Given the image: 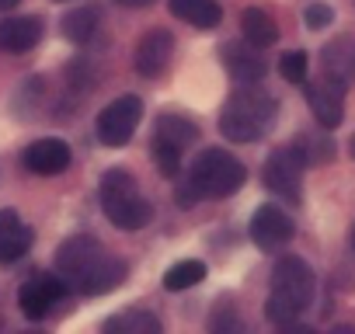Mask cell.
Returning <instances> with one entry per match:
<instances>
[{"mask_svg": "<svg viewBox=\"0 0 355 334\" xmlns=\"http://www.w3.org/2000/svg\"><path fill=\"white\" fill-rule=\"evenodd\" d=\"M125 272L129 265L119 254H112L98 237H87V234L63 240L56 251V275L63 279L67 289L84 292V296L112 292L115 285L125 282Z\"/></svg>", "mask_w": 355, "mask_h": 334, "instance_id": "cell-1", "label": "cell"}, {"mask_svg": "<svg viewBox=\"0 0 355 334\" xmlns=\"http://www.w3.org/2000/svg\"><path fill=\"white\" fill-rule=\"evenodd\" d=\"M244 178H248V171L234 153H227L220 146L202 150L189 167V182L178 188V206L189 209L199 199H227L244 185Z\"/></svg>", "mask_w": 355, "mask_h": 334, "instance_id": "cell-2", "label": "cell"}, {"mask_svg": "<svg viewBox=\"0 0 355 334\" xmlns=\"http://www.w3.org/2000/svg\"><path fill=\"white\" fill-rule=\"evenodd\" d=\"M313 289H317V279H313V268L289 254L275 265L272 272V289H268V303H265V317L275 324V327H293L306 306L313 303Z\"/></svg>", "mask_w": 355, "mask_h": 334, "instance_id": "cell-3", "label": "cell"}, {"mask_svg": "<svg viewBox=\"0 0 355 334\" xmlns=\"http://www.w3.org/2000/svg\"><path fill=\"white\" fill-rule=\"evenodd\" d=\"M275 108L279 105L268 91L258 84H241L220 112V132L234 143H258L275 122Z\"/></svg>", "mask_w": 355, "mask_h": 334, "instance_id": "cell-4", "label": "cell"}, {"mask_svg": "<svg viewBox=\"0 0 355 334\" xmlns=\"http://www.w3.org/2000/svg\"><path fill=\"white\" fill-rule=\"evenodd\" d=\"M98 195H101V209L105 216L112 220V227L132 234V230H143L150 220H153V206L139 195V185L129 171L122 167H112V171L101 175V185H98Z\"/></svg>", "mask_w": 355, "mask_h": 334, "instance_id": "cell-5", "label": "cell"}, {"mask_svg": "<svg viewBox=\"0 0 355 334\" xmlns=\"http://www.w3.org/2000/svg\"><path fill=\"white\" fill-rule=\"evenodd\" d=\"M199 139V129L192 118L185 115H160L153 125V160H157V171L164 178H174L182 171V157L185 150Z\"/></svg>", "mask_w": 355, "mask_h": 334, "instance_id": "cell-6", "label": "cell"}, {"mask_svg": "<svg viewBox=\"0 0 355 334\" xmlns=\"http://www.w3.org/2000/svg\"><path fill=\"white\" fill-rule=\"evenodd\" d=\"M139 118H143V101L136 94H122L108 108H101V115H98V139L105 146H125L132 139Z\"/></svg>", "mask_w": 355, "mask_h": 334, "instance_id": "cell-7", "label": "cell"}, {"mask_svg": "<svg viewBox=\"0 0 355 334\" xmlns=\"http://www.w3.org/2000/svg\"><path fill=\"white\" fill-rule=\"evenodd\" d=\"M303 157L296 146H282L265 160V188L275 192L286 202H300V185H303Z\"/></svg>", "mask_w": 355, "mask_h": 334, "instance_id": "cell-8", "label": "cell"}, {"mask_svg": "<svg viewBox=\"0 0 355 334\" xmlns=\"http://www.w3.org/2000/svg\"><path fill=\"white\" fill-rule=\"evenodd\" d=\"M67 296V285L60 275H32L21 289H18V306L28 320H42L53 313V306Z\"/></svg>", "mask_w": 355, "mask_h": 334, "instance_id": "cell-9", "label": "cell"}, {"mask_svg": "<svg viewBox=\"0 0 355 334\" xmlns=\"http://www.w3.org/2000/svg\"><path fill=\"white\" fill-rule=\"evenodd\" d=\"M251 240L261 251H279L293 240V220L279 206H258L251 216Z\"/></svg>", "mask_w": 355, "mask_h": 334, "instance_id": "cell-10", "label": "cell"}, {"mask_svg": "<svg viewBox=\"0 0 355 334\" xmlns=\"http://www.w3.org/2000/svg\"><path fill=\"white\" fill-rule=\"evenodd\" d=\"M306 84V105L313 112V118L324 125V129H338L341 118H345V91L338 84H331L327 77L320 80H303Z\"/></svg>", "mask_w": 355, "mask_h": 334, "instance_id": "cell-11", "label": "cell"}, {"mask_svg": "<svg viewBox=\"0 0 355 334\" xmlns=\"http://www.w3.org/2000/svg\"><path fill=\"white\" fill-rule=\"evenodd\" d=\"M320 70L331 84L348 91L355 84V35H338L320 49Z\"/></svg>", "mask_w": 355, "mask_h": 334, "instance_id": "cell-12", "label": "cell"}, {"mask_svg": "<svg viewBox=\"0 0 355 334\" xmlns=\"http://www.w3.org/2000/svg\"><path fill=\"white\" fill-rule=\"evenodd\" d=\"M25 167L32 175H42V178H53V175H63L67 167H70V160H73V153H70V146L63 143V139H35L28 150H25Z\"/></svg>", "mask_w": 355, "mask_h": 334, "instance_id": "cell-13", "label": "cell"}, {"mask_svg": "<svg viewBox=\"0 0 355 334\" xmlns=\"http://www.w3.org/2000/svg\"><path fill=\"white\" fill-rule=\"evenodd\" d=\"M35 244L32 227L15 213V209H0V265H11L25 258Z\"/></svg>", "mask_w": 355, "mask_h": 334, "instance_id": "cell-14", "label": "cell"}, {"mask_svg": "<svg viewBox=\"0 0 355 334\" xmlns=\"http://www.w3.org/2000/svg\"><path fill=\"white\" fill-rule=\"evenodd\" d=\"M171 53H174V35L157 28V32H150V35H143V39H139L136 56H132V67H136V73H139V77H157V73H164V70H167Z\"/></svg>", "mask_w": 355, "mask_h": 334, "instance_id": "cell-15", "label": "cell"}, {"mask_svg": "<svg viewBox=\"0 0 355 334\" xmlns=\"http://www.w3.org/2000/svg\"><path fill=\"white\" fill-rule=\"evenodd\" d=\"M39 42H42V21L35 15L0 21V53H28Z\"/></svg>", "mask_w": 355, "mask_h": 334, "instance_id": "cell-16", "label": "cell"}, {"mask_svg": "<svg viewBox=\"0 0 355 334\" xmlns=\"http://www.w3.org/2000/svg\"><path fill=\"white\" fill-rule=\"evenodd\" d=\"M223 63H227V73H230L237 84H258V80L265 77V70H268L258 53H248V49L237 46V42L223 46Z\"/></svg>", "mask_w": 355, "mask_h": 334, "instance_id": "cell-17", "label": "cell"}, {"mask_svg": "<svg viewBox=\"0 0 355 334\" xmlns=\"http://www.w3.org/2000/svg\"><path fill=\"white\" fill-rule=\"evenodd\" d=\"M171 15L196 25V28H216L223 18L216 0H171Z\"/></svg>", "mask_w": 355, "mask_h": 334, "instance_id": "cell-18", "label": "cell"}, {"mask_svg": "<svg viewBox=\"0 0 355 334\" xmlns=\"http://www.w3.org/2000/svg\"><path fill=\"white\" fill-rule=\"evenodd\" d=\"M241 28H244V39H248L254 49H268V46H275V39H279V28H275L272 15L261 11V8H248V11L241 15Z\"/></svg>", "mask_w": 355, "mask_h": 334, "instance_id": "cell-19", "label": "cell"}, {"mask_svg": "<svg viewBox=\"0 0 355 334\" xmlns=\"http://www.w3.org/2000/svg\"><path fill=\"white\" fill-rule=\"evenodd\" d=\"M98 21H101V11H98L94 4H84V8H77V11H70V15L63 18V35H67L73 46H84V42L98 32Z\"/></svg>", "mask_w": 355, "mask_h": 334, "instance_id": "cell-20", "label": "cell"}, {"mask_svg": "<svg viewBox=\"0 0 355 334\" xmlns=\"http://www.w3.org/2000/svg\"><path fill=\"white\" fill-rule=\"evenodd\" d=\"M105 331H112V334H157L160 320L146 310H122V313L105 320Z\"/></svg>", "mask_w": 355, "mask_h": 334, "instance_id": "cell-21", "label": "cell"}, {"mask_svg": "<svg viewBox=\"0 0 355 334\" xmlns=\"http://www.w3.org/2000/svg\"><path fill=\"white\" fill-rule=\"evenodd\" d=\"M206 279V265L202 261H178V265H171L167 268V275H164V289H171V292H182V289H192V285H199Z\"/></svg>", "mask_w": 355, "mask_h": 334, "instance_id": "cell-22", "label": "cell"}, {"mask_svg": "<svg viewBox=\"0 0 355 334\" xmlns=\"http://www.w3.org/2000/svg\"><path fill=\"white\" fill-rule=\"evenodd\" d=\"M296 146V153L303 157V164L306 167H317V164H327L331 157H334V143L327 139V136H303V139H296L293 143Z\"/></svg>", "mask_w": 355, "mask_h": 334, "instance_id": "cell-23", "label": "cell"}, {"mask_svg": "<svg viewBox=\"0 0 355 334\" xmlns=\"http://www.w3.org/2000/svg\"><path fill=\"white\" fill-rule=\"evenodd\" d=\"M306 53L303 49H293V53H286L282 60H279V73L289 80V84H303L306 80Z\"/></svg>", "mask_w": 355, "mask_h": 334, "instance_id": "cell-24", "label": "cell"}, {"mask_svg": "<svg viewBox=\"0 0 355 334\" xmlns=\"http://www.w3.org/2000/svg\"><path fill=\"white\" fill-rule=\"evenodd\" d=\"M331 21H334V11H331L327 4H310V8H306V25H310L313 32H317V28H327Z\"/></svg>", "mask_w": 355, "mask_h": 334, "instance_id": "cell-25", "label": "cell"}, {"mask_svg": "<svg viewBox=\"0 0 355 334\" xmlns=\"http://www.w3.org/2000/svg\"><path fill=\"white\" fill-rule=\"evenodd\" d=\"M115 4H122V8H150L153 0H115Z\"/></svg>", "mask_w": 355, "mask_h": 334, "instance_id": "cell-26", "label": "cell"}, {"mask_svg": "<svg viewBox=\"0 0 355 334\" xmlns=\"http://www.w3.org/2000/svg\"><path fill=\"white\" fill-rule=\"evenodd\" d=\"M21 0H0V11H11V8H18Z\"/></svg>", "mask_w": 355, "mask_h": 334, "instance_id": "cell-27", "label": "cell"}, {"mask_svg": "<svg viewBox=\"0 0 355 334\" xmlns=\"http://www.w3.org/2000/svg\"><path fill=\"white\" fill-rule=\"evenodd\" d=\"M352 157H355V136H352Z\"/></svg>", "mask_w": 355, "mask_h": 334, "instance_id": "cell-28", "label": "cell"}, {"mask_svg": "<svg viewBox=\"0 0 355 334\" xmlns=\"http://www.w3.org/2000/svg\"><path fill=\"white\" fill-rule=\"evenodd\" d=\"M352 247H355V230H352Z\"/></svg>", "mask_w": 355, "mask_h": 334, "instance_id": "cell-29", "label": "cell"}]
</instances>
